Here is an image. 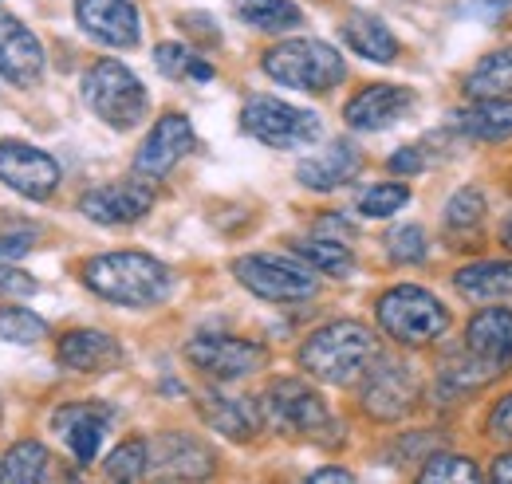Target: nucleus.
<instances>
[{
  "label": "nucleus",
  "mask_w": 512,
  "mask_h": 484,
  "mask_svg": "<svg viewBox=\"0 0 512 484\" xmlns=\"http://www.w3.org/2000/svg\"><path fill=\"white\" fill-rule=\"evenodd\" d=\"M83 103L115 130H134L150 111L142 79L119 60H95L83 75Z\"/></svg>",
  "instance_id": "nucleus-5"
},
{
  "label": "nucleus",
  "mask_w": 512,
  "mask_h": 484,
  "mask_svg": "<svg viewBox=\"0 0 512 484\" xmlns=\"http://www.w3.org/2000/svg\"><path fill=\"white\" fill-rule=\"evenodd\" d=\"M406 201H410V189H406L402 182L371 185V189L359 197V213H363V217H371V221H383V217H394Z\"/></svg>",
  "instance_id": "nucleus-36"
},
{
  "label": "nucleus",
  "mask_w": 512,
  "mask_h": 484,
  "mask_svg": "<svg viewBox=\"0 0 512 484\" xmlns=\"http://www.w3.org/2000/svg\"><path fill=\"white\" fill-rule=\"evenodd\" d=\"M359 170H363L359 146H351V142H331L327 150L304 158V162L296 166V178H300V185H308V189H316V193H331V189L351 182Z\"/></svg>",
  "instance_id": "nucleus-21"
},
{
  "label": "nucleus",
  "mask_w": 512,
  "mask_h": 484,
  "mask_svg": "<svg viewBox=\"0 0 512 484\" xmlns=\"http://www.w3.org/2000/svg\"><path fill=\"white\" fill-rule=\"evenodd\" d=\"M292 252L304 260V264H312L316 272L323 276H335V280H347L351 272H355V252L347 248L343 241H323V237H312V241H296L292 244Z\"/></svg>",
  "instance_id": "nucleus-28"
},
{
  "label": "nucleus",
  "mask_w": 512,
  "mask_h": 484,
  "mask_svg": "<svg viewBox=\"0 0 512 484\" xmlns=\"http://www.w3.org/2000/svg\"><path fill=\"white\" fill-rule=\"evenodd\" d=\"M260 414L264 422L292 437H312V441H335V418L320 394L300 382V378H276L260 394Z\"/></svg>",
  "instance_id": "nucleus-6"
},
{
  "label": "nucleus",
  "mask_w": 512,
  "mask_h": 484,
  "mask_svg": "<svg viewBox=\"0 0 512 484\" xmlns=\"http://www.w3.org/2000/svg\"><path fill=\"white\" fill-rule=\"evenodd\" d=\"M56 359L60 366L75 370V374H107V370H119L123 366V347L115 335L107 331H67L56 347Z\"/></svg>",
  "instance_id": "nucleus-20"
},
{
  "label": "nucleus",
  "mask_w": 512,
  "mask_h": 484,
  "mask_svg": "<svg viewBox=\"0 0 512 484\" xmlns=\"http://www.w3.org/2000/svg\"><path fill=\"white\" fill-rule=\"evenodd\" d=\"M426 252H430V241H426L422 225H398L386 233V256L394 264H422Z\"/></svg>",
  "instance_id": "nucleus-35"
},
{
  "label": "nucleus",
  "mask_w": 512,
  "mask_h": 484,
  "mask_svg": "<svg viewBox=\"0 0 512 484\" xmlns=\"http://www.w3.org/2000/svg\"><path fill=\"white\" fill-rule=\"evenodd\" d=\"M418 374L406 363L394 359H375L363 374V410L375 422H402L418 406Z\"/></svg>",
  "instance_id": "nucleus-12"
},
{
  "label": "nucleus",
  "mask_w": 512,
  "mask_h": 484,
  "mask_svg": "<svg viewBox=\"0 0 512 484\" xmlns=\"http://www.w3.org/2000/svg\"><path fill=\"white\" fill-rule=\"evenodd\" d=\"M481 386L497 382L512 370V311L509 307H481L465 323L461 351L453 355Z\"/></svg>",
  "instance_id": "nucleus-8"
},
{
  "label": "nucleus",
  "mask_w": 512,
  "mask_h": 484,
  "mask_svg": "<svg viewBox=\"0 0 512 484\" xmlns=\"http://www.w3.org/2000/svg\"><path fill=\"white\" fill-rule=\"evenodd\" d=\"M154 63H158V71L162 75H170V79H193V83H209L217 71H213V63H205L197 52H190L186 44H158L154 48Z\"/></svg>",
  "instance_id": "nucleus-31"
},
{
  "label": "nucleus",
  "mask_w": 512,
  "mask_h": 484,
  "mask_svg": "<svg viewBox=\"0 0 512 484\" xmlns=\"http://www.w3.org/2000/svg\"><path fill=\"white\" fill-rule=\"evenodd\" d=\"M193 146H197V134H193L190 119L178 115V111L162 115L150 126V134L142 138V146L134 154V178H142L150 185L166 182L178 170V162L190 158Z\"/></svg>",
  "instance_id": "nucleus-10"
},
{
  "label": "nucleus",
  "mask_w": 512,
  "mask_h": 484,
  "mask_svg": "<svg viewBox=\"0 0 512 484\" xmlns=\"http://www.w3.org/2000/svg\"><path fill=\"white\" fill-rule=\"evenodd\" d=\"M461 91L469 99H512V48L485 52L465 75Z\"/></svg>",
  "instance_id": "nucleus-26"
},
{
  "label": "nucleus",
  "mask_w": 512,
  "mask_h": 484,
  "mask_svg": "<svg viewBox=\"0 0 512 484\" xmlns=\"http://www.w3.org/2000/svg\"><path fill=\"white\" fill-rule=\"evenodd\" d=\"M418 95L410 87H398V83H371L363 87L359 95H351V103L343 107V119L351 130H363V134H375L386 130L398 119H406L414 111Z\"/></svg>",
  "instance_id": "nucleus-17"
},
{
  "label": "nucleus",
  "mask_w": 512,
  "mask_h": 484,
  "mask_svg": "<svg viewBox=\"0 0 512 484\" xmlns=\"http://www.w3.org/2000/svg\"><path fill=\"white\" fill-rule=\"evenodd\" d=\"M111 418H115V410L103 402H71V406H60L52 414V429L64 437L79 465H91L99 457V445H103V433H107Z\"/></svg>",
  "instance_id": "nucleus-18"
},
{
  "label": "nucleus",
  "mask_w": 512,
  "mask_h": 484,
  "mask_svg": "<svg viewBox=\"0 0 512 484\" xmlns=\"http://www.w3.org/2000/svg\"><path fill=\"white\" fill-rule=\"evenodd\" d=\"M0 75L16 87H36L44 79V48L12 12H0Z\"/></svg>",
  "instance_id": "nucleus-19"
},
{
  "label": "nucleus",
  "mask_w": 512,
  "mask_h": 484,
  "mask_svg": "<svg viewBox=\"0 0 512 484\" xmlns=\"http://www.w3.org/2000/svg\"><path fill=\"white\" fill-rule=\"evenodd\" d=\"M197 406H201V418H205V422L213 425L217 433L233 437V441H253L256 429L264 425L260 402H249V398H229V394L205 390Z\"/></svg>",
  "instance_id": "nucleus-22"
},
{
  "label": "nucleus",
  "mask_w": 512,
  "mask_h": 484,
  "mask_svg": "<svg viewBox=\"0 0 512 484\" xmlns=\"http://www.w3.org/2000/svg\"><path fill=\"white\" fill-rule=\"evenodd\" d=\"M150 209H154V185L142 182V178L99 185V189H87V193L79 197V213H83L87 221H95V225H107V229L134 225V221H142Z\"/></svg>",
  "instance_id": "nucleus-14"
},
{
  "label": "nucleus",
  "mask_w": 512,
  "mask_h": 484,
  "mask_svg": "<svg viewBox=\"0 0 512 484\" xmlns=\"http://www.w3.org/2000/svg\"><path fill=\"white\" fill-rule=\"evenodd\" d=\"M375 319L398 347H430L453 327L449 307L434 292L418 288V284H398L379 296L375 303Z\"/></svg>",
  "instance_id": "nucleus-3"
},
{
  "label": "nucleus",
  "mask_w": 512,
  "mask_h": 484,
  "mask_svg": "<svg viewBox=\"0 0 512 484\" xmlns=\"http://www.w3.org/2000/svg\"><path fill=\"white\" fill-rule=\"evenodd\" d=\"M312 481H316V484H327V481H355V473H347V469H335V465H327V469H316V473H312Z\"/></svg>",
  "instance_id": "nucleus-42"
},
{
  "label": "nucleus",
  "mask_w": 512,
  "mask_h": 484,
  "mask_svg": "<svg viewBox=\"0 0 512 484\" xmlns=\"http://www.w3.org/2000/svg\"><path fill=\"white\" fill-rule=\"evenodd\" d=\"M186 359L217 382H237L268 363V347L237 335H193L186 343Z\"/></svg>",
  "instance_id": "nucleus-11"
},
{
  "label": "nucleus",
  "mask_w": 512,
  "mask_h": 484,
  "mask_svg": "<svg viewBox=\"0 0 512 484\" xmlns=\"http://www.w3.org/2000/svg\"><path fill=\"white\" fill-rule=\"evenodd\" d=\"M260 67H264V75L272 83L292 87V91H308V95H327L347 75L343 56L331 44H323V40H284V44H272L260 56Z\"/></svg>",
  "instance_id": "nucleus-4"
},
{
  "label": "nucleus",
  "mask_w": 512,
  "mask_h": 484,
  "mask_svg": "<svg viewBox=\"0 0 512 484\" xmlns=\"http://www.w3.org/2000/svg\"><path fill=\"white\" fill-rule=\"evenodd\" d=\"M233 276L241 288H249L256 300L264 303H300L320 292L312 264H300V260L276 256V252H253V256L233 260Z\"/></svg>",
  "instance_id": "nucleus-7"
},
{
  "label": "nucleus",
  "mask_w": 512,
  "mask_h": 484,
  "mask_svg": "<svg viewBox=\"0 0 512 484\" xmlns=\"http://www.w3.org/2000/svg\"><path fill=\"white\" fill-rule=\"evenodd\" d=\"M75 20L91 40L107 48H134L142 40L134 0H75Z\"/></svg>",
  "instance_id": "nucleus-16"
},
{
  "label": "nucleus",
  "mask_w": 512,
  "mask_h": 484,
  "mask_svg": "<svg viewBox=\"0 0 512 484\" xmlns=\"http://www.w3.org/2000/svg\"><path fill=\"white\" fill-rule=\"evenodd\" d=\"M111 481H142L150 469V445L142 437H130L119 449H111V457L103 461Z\"/></svg>",
  "instance_id": "nucleus-34"
},
{
  "label": "nucleus",
  "mask_w": 512,
  "mask_h": 484,
  "mask_svg": "<svg viewBox=\"0 0 512 484\" xmlns=\"http://www.w3.org/2000/svg\"><path fill=\"white\" fill-rule=\"evenodd\" d=\"M485 473L477 469V461L473 457H465V453H434V457H426V465H422V473H418V481L422 484H442V481H481Z\"/></svg>",
  "instance_id": "nucleus-33"
},
{
  "label": "nucleus",
  "mask_w": 512,
  "mask_h": 484,
  "mask_svg": "<svg viewBox=\"0 0 512 484\" xmlns=\"http://www.w3.org/2000/svg\"><path fill=\"white\" fill-rule=\"evenodd\" d=\"M233 12L241 24H249L256 32H292L304 24V12L296 0H233Z\"/></svg>",
  "instance_id": "nucleus-27"
},
{
  "label": "nucleus",
  "mask_w": 512,
  "mask_h": 484,
  "mask_svg": "<svg viewBox=\"0 0 512 484\" xmlns=\"http://www.w3.org/2000/svg\"><path fill=\"white\" fill-rule=\"evenodd\" d=\"M501 244H505V248L512 252V213L505 217V221H501Z\"/></svg>",
  "instance_id": "nucleus-44"
},
{
  "label": "nucleus",
  "mask_w": 512,
  "mask_h": 484,
  "mask_svg": "<svg viewBox=\"0 0 512 484\" xmlns=\"http://www.w3.org/2000/svg\"><path fill=\"white\" fill-rule=\"evenodd\" d=\"M485 433L497 437V441H512V394H505V398L493 406V414H489V422H485Z\"/></svg>",
  "instance_id": "nucleus-39"
},
{
  "label": "nucleus",
  "mask_w": 512,
  "mask_h": 484,
  "mask_svg": "<svg viewBox=\"0 0 512 484\" xmlns=\"http://www.w3.org/2000/svg\"><path fill=\"white\" fill-rule=\"evenodd\" d=\"M36 292H40V284L28 272H20L12 260H0V296L4 300H28Z\"/></svg>",
  "instance_id": "nucleus-37"
},
{
  "label": "nucleus",
  "mask_w": 512,
  "mask_h": 484,
  "mask_svg": "<svg viewBox=\"0 0 512 484\" xmlns=\"http://www.w3.org/2000/svg\"><path fill=\"white\" fill-rule=\"evenodd\" d=\"M217 465L213 449L201 445L190 433H162L158 441H150V469L158 481H201L209 477Z\"/></svg>",
  "instance_id": "nucleus-15"
},
{
  "label": "nucleus",
  "mask_w": 512,
  "mask_h": 484,
  "mask_svg": "<svg viewBox=\"0 0 512 484\" xmlns=\"http://www.w3.org/2000/svg\"><path fill=\"white\" fill-rule=\"evenodd\" d=\"M485 213H489V201L477 185H461L453 197L446 201V229L457 237H477L481 225H485Z\"/></svg>",
  "instance_id": "nucleus-29"
},
{
  "label": "nucleus",
  "mask_w": 512,
  "mask_h": 484,
  "mask_svg": "<svg viewBox=\"0 0 512 484\" xmlns=\"http://www.w3.org/2000/svg\"><path fill=\"white\" fill-rule=\"evenodd\" d=\"M48 465H52V457H48V449H44L40 441H20V445H12L8 457H4L0 481L40 484L48 477Z\"/></svg>",
  "instance_id": "nucleus-30"
},
{
  "label": "nucleus",
  "mask_w": 512,
  "mask_h": 484,
  "mask_svg": "<svg viewBox=\"0 0 512 484\" xmlns=\"http://www.w3.org/2000/svg\"><path fill=\"white\" fill-rule=\"evenodd\" d=\"M379 359V339L359 319H335L312 331L300 347V366L327 386H351Z\"/></svg>",
  "instance_id": "nucleus-2"
},
{
  "label": "nucleus",
  "mask_w": 512,
  "mask_h": 484,
  "mask_svg": "<svg viewBox=\"0 0 512 484\" xmlns=\"http://www.w3.org/2000/svg\"><path fill=\"white\" fill-rule=\"evenodd\" d=\"M48 335V323L28 311V307H16V303H4L0 307V339L4 343H20V347H32Z\"/></svg>",
  "instance_id": "nucleus-32"
},
{
  "label": "nucleus",
  "mask_w": 512,
  "mask_h": 484,
  "mask_svg": "<svg viewBox=\"0 0 512 484\" xmlns=\"http://www.w3.org/2000/svg\"><path fill=\"white\" fill-rule=\"evenodd\" d=\"M241 130L272 150H296V146H312L320 138L323 122L316 111L292 107L276 95H253L241 107Z\"/></svg>",
  "instance_id": "nucleus-9"
},
{
  "label": "nucleus",
  "mask_w": 512,
  "mask_h": 484,
  "mask_svg": "<svg viewBox=\"0 0 512 484\" xmlns=\"http://www.w3.org/2000/svg\"><path fill=\"white\" fill-rule=\"evenodd\" d=\"M457 134L473 142H509L512 138V99H473L453 115Z\"/></svg>",
  "instance_id": "nucleus-23"
},
{
  "label": "nucleus",
  "mask_w": 512,
  "mask_h": 484,
  "mask_svg": "<svg viewBox=\"0 0 512 484\" xmlns=\"http://www.w3.org/2000/svg\"><path fill=\"white\" fill-rule=\"evenodd\" d=\"M489 477H493V481H509V484H512V453H501V457L493 461Z\"/></svg>",
  "instance_id": "nucleus-43"
},
{
  "label": "nucleus",
  "mask_w": 512,
  "mask_h": 484,
  "mask_svg": "<svg viewBox=\"0 0 512 484\" xmlns=\"http://www.w3.org/2000/svg\"><path fill=\"white\" fill-rule=\"evenodd\" d=\"M182 28H186V32H193V36H205L209 44H217V28L209 24V16H197V12H190V16H182Z\"/></svg>",
  "instance_id": "nucleus-41"
},
{
  "label": "nucleus",
  "mask_w": 512,
  "mask_h": 484,
  "mask_svg": "<svg viewBox=\"0 0 512 484\" xmlns=\"http://www.w3.org/2000/svg\"><path fill=\"white\" fill-rule=\"evenodd\" d=\"M36 233L32 229H20V233H4L0 237V260H20L24 252H32Z\"/></svg>",
  "instance_id": "nucleus-40"
},
{
  "label": "nucleus",
  "mask_w": 512,
  "mask_h": 484,
  "mask_svg": "<svg viewBox=\"0 0 512 484\" xmlns=\"http://www.w3.org/2000/svg\"><path fill=\"white\" fill-rule=\"evenodd\" d=\"M83 284L119 307H158L174 292L170 268L150 252H103L83 264Z\"/></svg>",
  "instance_id": "nucleus-1"
},
{
  "label": "nucleus",
  "mask_w": 512,
  "mask_h": 484,
  "mask_svg": "<svg viewBox=\"0 0 512 484\" xmlns=\"http://www.w3.org/2000/svg\"><path fill=\"white\" fill-rule=\"evenodd\" d=\"M343 44L371 63H394L398 52H402L398 40H394V32L386 28L379 16H371V12H355L343 24Z\"/></svg>",
  "instance_id": "nucleus-25"
},
{
  "label": "nucleus",
  "mask_w": 512,
  "mask_h": 484,
  "mask_svg": "<svg viewBox=\"0 0 512 484\" xmlns=\"http://www.w3.org/2000/svg\"><path fill=\"white\" fill-rule=\"evenodd\" d=\"M0 182L28 201H48L60 189V166L52 154H44L20 138H4L0 142Z\"/></svg>",
  "instance_id": "nucleus-13"
},
{
  "label": "nucleus",
  "mask_w": 512,
  "mask_h": 484,
  "mask_svg": "<svg viewBox=\"0 0 512 484\" xmlns=\"http://www.w3.org/2000/svg\"><path fill=\"white\" fill-rule=\"evenodd\" d=\"M390 174H398V178H414V174H422V166H426V158H422V150L418 146H402V150H394L390 154Z\"/></svg>",
  "instance_id": "nucleus-38"
},
{
  "label": "nucleus",
  "mask_w": 512,
  "mask_h": 484,
  "mask_svg": "<svg viewBox=\"0 0 512 484\" xmlns=\"http://www.w3.org/2000/svg\"><path fill=\"white\" fill-rule=\"evenodd\" d=\"M453 288L473 303H493L512 296V260H477L453 272Z\"/></svg>",
  "instance_id": "nucleus-24"
}]
</instances>
